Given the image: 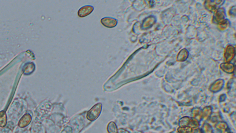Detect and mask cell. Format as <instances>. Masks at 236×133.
<instances>
[{"instance_id": "7a4b0ae2", "label": "cell", "mask_w": 236, "mask_h": 133, "mask_svg": "<svg viewBox=\"0 0 236 133\" xmlns=\"http://www.w3.org/2000/svg\"><path fill=\"white\" fill-rule=\"evenodd\" d=\"M93 10V7L91 6H86V7H83L78 11V15L80 17H85L91 13Z\"/></svg>"}, {"instance_id": "277c9868", "label": "cell", "mask_w": 236, "mask_h": 133, "mask_svg": "<svg viewBox=\"0 0 236 133\" xmlns=\"http://www.w3.org/2000/svg\"><path fill=\"white\" fill-rule=\"evenodd\" d=\"M7 114L6 112L4 111L0 112V127H3L7 125Z\"/></svg>"}, {"instance_id": "3957f363", "label": "cell", "mask_w": 236, "mask_h": 133, "mask_svg": "<svg viewBox=\"0 0 236 133\" xmlns=\"http://www.w3.org/2000/svg\"><path fill=\"white\" fill-rule=\"evenodd\" d=\"M101 22L104 25L107 27H113L117 24V21L111 18H104Z\"/></svg>"}, {"instance_id": "6da1fadb", "label": "cell", "mask_w": 236, "mask_h": 133, "mask_svg": "<svg viewBox=\"0 0 236 133\" xmlns=\"http://www.w3.org/2000/svg\"><path fill=\"white\" fill-rule=\"evenodd\" d=\"M32 118L29 114H25L19 121V126L20 127H25L31 123Z\"/></svg>"}]
</instances>
